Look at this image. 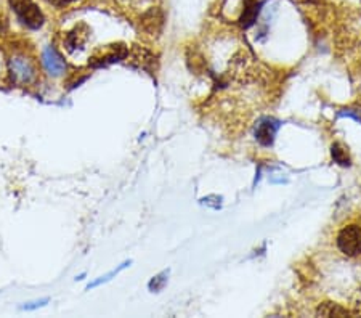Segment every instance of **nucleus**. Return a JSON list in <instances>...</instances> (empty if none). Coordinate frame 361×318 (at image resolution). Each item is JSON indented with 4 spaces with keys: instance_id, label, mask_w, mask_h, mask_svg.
<instances>
[{
    "instance_id": "nucleus-4",
    "label": "nucleus",
    "mask_w": 361,
    "mask_h": 318,
    "mask_svg": "<svg viewBox=\"0 0 361 318\" xmlns=\"http://www.w3.org/2000/svg\"><path fill=\"white\" fill-rule=\"evenodd\" d=\"M127 54L126 47L122 44L118 45H109V47L104 49L102 54H97L95 56L92 58V66H103V65H108V63H114L121 60V58H124Z\"/></svg>"
},
{
    "instance_id": "nucleus-5",
    "label": "nucleus",
    "mask_w": 361,
    "mask_h": 318,
    "mask_svg": "<svg viewBox=\"0 0 361 318\" xmlns=\"http://www.w3.org/2000/svg\"><path fill=\"white\" fill-rule=\"evenodd\" d=\"M44 65H45L47 71H49V74H51V76H60V74L65 73V69H66L65 60H63L61 55L51 47H47L44 50Z\"/></svg>"
},
{
    "instance_id": "nucleus-11",
    "label": "nucleus",
    "mask_w": 361,
    "mask_h": 318,
    "mask_svg": "<svg viewBox=\"0 0 361 318\" xmlns=\"http://www.w3.org/2000/svg\"><path fill=\"white\" fill-rule=\"evenodd\" d=\"M353 312L357 315H361V291H358L357 296L353 298Z\"/></svg>"
},
{
    "instance_id": "nucleus-7",
    "label": "nucleus",
    "mask_w": 361,
    "mask_h": 318,
    "mask_svg": "<svg viewBox=\"0 0 361 318\" xmlns=\"http://www.w3.org/2000/svg\"><path fill=\"white\" fill-rule=\"evenodd\" d=\"M87 32H89V31H87V26H84V25L74 27V31L68 34V47H69V50L82 47V45L85 44V40H87Z\"/></svg>"
},
{
    "instance_id": "nucleus-9",
    "label": "nucleus",
    "mask_w": 361,
    "mask_h": 318,
    "mask_svg": "<svg viewBox=\"0 0 361 318\" xmlns=\"http://www.w3.org/2000/svg\"><path fill=\"white\" fill-rule=\"evenodd\" d=\"M259 13V5L257 2H254V0H246V8L243 11V16H241V25L244 27L250 26L255 20V16Z\"/></svg>"
},
{
    "instance_id": "nucleus-10",
    "label": "nucleus",
    "mask_w": 361,
    "mask_h": 318,
    "mask_svg": "<svg viewBox=\"0 0 361 318\" xmlns=\"http://www.w3.org/2000/svg\"><path fill=\"white\" fill-rule=\"evenodd\" d=\"M333 158L337 164L341 166H348L350 164V158H348L347 149L342 147L341 143H334L333 145Z\"/></svg>"
},
{
    "instance_id": "nucleus-3",
    "label": "nucleus",
    "mask_w": 361,
    "mask_h": 318,
    "mask_svg": "<svg viewBox=\"0 0 361 318\" xmlns=\"http://www.w3.org/2000/svg\"><path fill=\"white\" fill-rule=\"evenodd\" d=\"M10 68H11V74L13 78L18 80V82H31L36 76V69H34V65L31 60H27L25 56H15L11 58L10 61Z\"/></svg>"
},
{
    "instance_id": "nucleus-2",
    "label": "nucleus",
    "mask_w": 361,
    "mask_h": 318,
    "mask_svg": "<svg viewBox=\"0 0 361 318\" xmlns=\"http://www.w3.org/2000/svg\"><path fill=\"white\" fill-rule=\"evenodd\" d=\"M11 7L16 11L18 18L29 27H40L44 23V16L32 0H10Z\"/></svg>"
},
{
    "instance_id": "nucleus-12",
    "label": "nucleus",
    "mask_w": 361,
    "mask_h": 318,
    "mask_svg": "<svg viewBox=\"0 0 361 318\" xmlns=\"http://www.w3.org/2000/svg\"><path fill=\"white\" fill-rule=\"evenodd\" d=\"M47 302V299H44V300H40V302H34L32 305H25V307L23 309H26V310H31V309H37V307H40V305H44Z\"/></svg>"
},
{
    "instance_id": "nucleus-1",
    "label": "nucleus",
    "mask_w": 361,
    "mask_h": 318,
    "mask_svg": "<svg viewBox=\"0 0 361 318\" xmlns=\"http://www.w3.org/2000/svg\"><path fill=\"white\" fill-rule=\"evenodd\" d=\"M337 246L348 257L361 254V228L358 225H348L337 236Z\"/></svg>"
},
{
    "instance_id": "nucleus-13",
    "label": "nucleus",
    "mask_w": 361,
    "mask_h": 318,
    "mask_svg": "<svg viewBox=\"0 0 361 318\" xmlns=\"http://www.w3.org/2000/svg\"><path fill=\"white\" fill-rule=\"evenodd\" d=\"M49 2L54 5H58V7H61V5H66L69 2H73V0H49Z\"/></svg>"
},
{
    "instance_id": "nucleus-6",
    "label": "nucleus",
    "mask_w": 361,
    "mask_h": 318,
    "mask_svg": "<svg viewBox=\"0 0 361 318\" xmlns=\"http://www.w3.org/2000/svg\"><path fill=\"white\" fill-rule=\"evenodd\" d=\"M276 129H278V126L275 123H271V121H265V123H262L259 126L257 132H255V135H257V140L262 145H265V147H269V145H271L273 140H275Z\"/></svg>"
},
{
    "instance_id": "nucleus-8",
    "label": "nucleus",
    "mask_w": 361,
    "mask_h": 318,
    "mask_svg": "<svg viewBox=\"0 0 361 318\" xmlns=\"http://www.w3.org/2000/svg\"><path fill=\"white\" fill-rule=\"evenodd\" d=\"M318 317H347L348 310L336 302H324L317 310Z\"/></svg>"
}]
</instances>
